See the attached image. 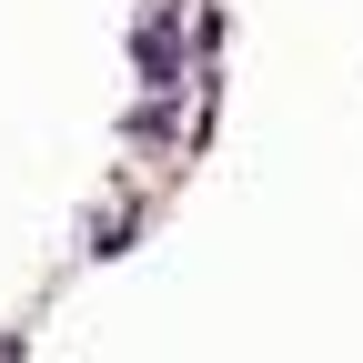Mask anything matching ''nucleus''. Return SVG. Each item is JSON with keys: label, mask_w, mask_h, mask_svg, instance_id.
Wrapping results in <instances>:
<instances>
[{"label": "nucleus", "mask_w": 363, "mask_h": 363, "mask_svg": "<svg viewBox=\"0 0 363 363\" xmlns=\"http://www.w3.org/2000/svg\"><path fill=\"white\" fill-rule=\"evenodd\" d=\"M172 21H182V0H152L142 11V101H162V91H182V40H172Z\"/></svg>", "instance_id": "1"}]
</instances>
